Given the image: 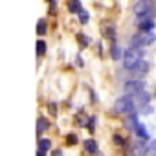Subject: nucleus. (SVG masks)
<instances>
[{
    "label": "nucleus",
    "mask_w": 156,
    "mask_h": 156,
    "mask_svg": "<svg viewBox=\"0 0 156 156\" xmlns=\"http://www.w3.org/2000/svg\"><path fill=\"white\" fill-rule=\"evenodd\" d=\"M156 41V35L152 31H138L132 39H130V44L132 48H143V46H149Z\"/></svg>",
    "instance_id": "1"
},
{
    "label": "nucleus",
    "mask_w": 156,
    "mask_h": 156,
    "mask_svg": "<svg viewBox=\"0 0 156 156\" xmlns=\"http://www.w3.org/2000/svg\"><path fill=\"white\" fill-rule=\"evenodd\" d=\"M141 61V50L140 48H129V50H125V53H123V66L127 68V70H132L138 62Z\"/></svg>",
    "instance_id": "2"
},
{
    "label": "nucleus",
    "mask_w": 156,
    "mask_h": 156,
    "mask_svg": "<svg viewBox=\"0 0 156 156\" xmlns=\"http://www.w3.org/2000/svg\"><path fill=\"white\" fill-rule=\"evenodd\" d=\"M152 6H154L152 0H140V2L134 4L132 11H134V15H138V19L140 17H152Z\"/></svg>",
    "instance_id": "3"
},
{
    "label": "nucleus",
    "mask_w": 156,
    "mask_h": 156,
    "mask_svg": "<svg viewBox=\"0 0 156 156\" xmlns=\"http://www.w3.org/2000/svg\"><path fill=\"white\" fill-rule=\"evenodd\" d=\"M134 107H136L134 98H132V96H123V98H119V99L116 101L114 110H116V112H121V114H129V112L134 110Z\"/></svg>",
    "instance_id": "4"
},
{
    "label": "nucleus",
    "mask_w": 156,
    "mask_h": 156,
    "mask_svg": "<svg viewBox=\"0 0 156 156\" xmlns=\"http://www.w3.org/2000/svg\"><path fill=\"white\" fill-rule=\"evenodd\" d=\"M123 88H125V94H127V96H136V94L143 92L147 87H145L143 81H140V79H132V81H127Z\"/></svg>",
    "instance_id": "5"
},
{
    "label": "nucleus",
    "mask_w": 156,
    "mask_h": 156,
    "mask_svg": "<svg viewBox=\"0 0 156 156\" xmlns=\"http://www.w3.org/2000/svg\"><path fill=\"white\" fill-rule=\"evenodd\" d=\"M130 152H132V156H147L149 147H147V143H145L143 140H138V141H134V143H132Z\"/></svg>",
    "instance_id": "6"
},
{
    "label": "nucleus",
    "mask_w": 156,
    "mask_h": 156,
    "mask_svg": "<svg viewBox=\"0 0 156 156\" xmlns=\"http://www.w3.org/2000/svg\"><path fill=\"white\" fill-rule=\"evenodd\" d=\"M136 28H138V31H151V30L154 28L152 17H140V19L136 20Z\"/></svg>",
    "instance_id": "7"
},
{
    "label": "nucleus",
    "mask_w": 156,
    "mask_h": 156,
    "mask_svg": "<svg viewBox=\"0 0 156 156\" xmlns=\"http://www.w3.org/2000/svg\"><path fill=\"white\" fill-rule=\"evenodd\" d=\"M132 98H134L136 107H143V108H147V103L151 101V94H149L147 90H143V92H140V94H136V96H132Z\"/></svg>",
    "instance_id": "8"
},
{
    "label": "nucleus",
    "mask_w": 156,
    "mask_h": 156,
    "mask_svg": "<svg viewBox=\"0 0 156 156\" xmlns=\"http://www.w3.org/2000/svg\"><path fill=\"white\" fill-rule=\"evenodd\" d=\"M101 33H103L105 39H108L112 44H116V30H114L112 24H103L101 26Z\"/></svg>",
    "instance_id": "9"
},
{
    "label": "nucleus",
    "mask_w": 156,
    "mask_h": 156,
    "mask_svg": "<svg viewBox=\"0 0 156 156\" xmlns=\"http://www.w3.org/2000/svg\"><path fill=\"white\" fill-rule=\"evenodd\" d=\"M130 72H132V75H134V77H143V75L149 72V62H145V61H140V62H138V64H136V66H134Z\"/></svg>",
    "instance_id": "10"
},
{
    "label": "nucleus",
    "mask_w": 156,
    "mask_h": 156,
    "mask_svg": "<svg viewBox=\"0 0 156 156\" xmlns=\"http://www.w3.org/2000/svg\"><path fill=\"white\" fill-rule=\"evenodd\" d=\"M68 9H70L72 13H77V15H79V13L83 11V8H81V2H79V0H68Z\"/></svg>",
    "instance_id": "11"
},
{
    "label": "nucleus",
    "mask_w": 156,
    "mask_h": 156,
    "mask_svg": "<svg viewBox=\"0 0 156 156\" xmlns=\"http://www.w3.org/2000/svg\"><path fill=\"white\" fill-rule=\"evenodd\" d=\"M138 125H140V123H138L136 114H130V116L125 119V127H127V129H134V130H136V129H138Z\"/></svg>",
    "instance_id": "12"
},
{
    "label": "nucleus",
    "mask_w": 156,
    "mask_h": 156,
    "mask_svg": "<svg viewBox=\"0 0 156 156\" xmlns=\"http://www.w3.org/2000/svg\"><path fill=\"white\" fill-rule=\"evenodd\" d=\"M85 149H87V152H90V154H98V143H96L94 140H87V141H85Z\"/></svg>",
    "instance_id": "13"
},
{
    "label": "nucleus",
    "mask_w": 156,
    "mask_h": 156,
    "mask_svg": "<svg viewBox=\"0 0 156 156\" xmlns=\"http://www.w3.org/2000/svg\"><path fill=\"white\" fill-rule=\"evenodd\" d=\"M48 127H50V123H48L44 118H39V119H37V134H42Z\"/></svg>",
    "instance_id": "14"
},
{
    "label": "nucleus",
    "mask_w": 156,
    "mask_h": 156,
    "mask_svg": "<svg viewBox=\"0 0 156 156\" xmlns=\"http://www.w3.org/2000/svg\"><path fill=\"white\" fill-rule=\"evenodd\" d=\"M121 55H123V53H121V48H119L118 44H112V48H110V57L118 61V59H121Z\"/></svg>",
    "instance_id": "15"
},
{
    "label": "nucleus",
    "mask_w": 156,
    "mask_h": 156,
    "mask_svg": "<svg viewBox=\"0 0 156 156\" xmlns=\"http://www.w3.org/2000/svg\"><path fill=\"white\" fill-rule=\"evenodd\" d=\"M77 42H79L81 48H87V46L90 44V39H88L87 35H83V33H77Z\"/></svg>",
    "instance_id": "16"
},
{
    "label": "nucleus",
    "mask_w": 156,
    "mask_h": 156,
    "mask_svg": "<svg viewBox=\"0 0 156 156\" xmlns=\"http://www.w3.org/2000/svg\"><path fill=\"white\" fill-rule=\"evenodd\" d=\"M50 147H51V141L50 140H39V151H50Z\"/></svg>",
    "instance_id": "17"
},
{
    "label": "nucleus",
    "mask_w": 156,
    "mask_h": 156,
    "mask_svg": "<svg viewBox=\"0 0 156 156\" xmlns=\"http://www.w3.org/2000/svg\"><path fill=\"white\" fill-rule=\"evenodd\" d=\"M44 53H46V42H44V41H39V42H37V55L42 57Z\"/></svg>",
    "instance_id": "18"
},
{
    "label": "nucleus",
    "mask_w": 156,
    "mask_h": 156,
    "mask_svg": "<svg viewBox=\"0 0 156 156\" xmlns=\"http://www.w3.org/2000/svg\"><path fill=\"white\" fill-rule=\"evenodd\" d=\"M136 132H138V136H140L141 140H147V138H149V132H147V129H145L143 125H138Z\"/></svg>",
    "instance_id": "19"
},
{
    "label": "nucleus",
    "mask_w": 156,
    "mask_h": 156,
    "mask_svg": "<svg viewBox=\"0 0 156 156\" xmlns=\"http://www.w3.org/2000/svg\"><path fill=\"white\" fill-rule=\"evenodd\" d=\"M44 33H46V22L39 20L37 22V35H44Z\"/></svg>",
    "instance_id": "20"
},
{
    "label": "nucleus",
    "mask_w": 156,
    "mask_h": 156,
    "mask_svg": "<svg viewBox=\"0 0 156 156\" xmlns=\"http://www.w3.org/2000/svg\"><path fill=\"white\" fill-rule=\"evenodd\" d=\"M88 19H90V15H88L87 11H81V13H79V20H81V24H87Z\"/></svg>",
    "instance_id": "21"
},
{
    "label": "nucleus",
    "mask_w": 156,
    "mask_h": 156,
    "mask_svg": "<svg viewBox=\"0 0 156 156\" xmlns=\"http://www.w3.org/2000/svg\"><path fill=\"white\" fill-rule=\"evenodd\" d=\"M66 143H68V145H75V143H77V136H75V134H68V136H66Z\"/></svg>",
    "instance_id": "22"
},
{
    "label": "nucleus",
    "mask_w": 156,
    "mask_h": 156,
    "mask_svg": "<svg viewBox=\"0 0 156 156\" xmlns=\"http://www.w3.org/2000/svg\"><path fill=\"white\" fill-rule=\"evenodd\" d=\"M114 141H116V143H121V145H123V138H121V136H118V134L114 136Z\"/></svg>",
    "instance_id": "23"
},
{
    "label": "nucleus",
    "mask_w": 156,
    "mask_h": 156,
    "mask_svg": "<svg viewBox=\"0 0 156 156\" xmlns=\"http://www.w3.org/2000/svg\"><path fill=\"white\" fill-rule=\"evenodd\" d=\"M37 156H46V151H39V152H37Z\"/></svg>",
    "instance_id": "24"
},
{
    "label": "nucleus",
    "mask_w": 156,
    "mask_h": 156,
    "mask_svg": "<svg viewBox=\"0 0 156 156\" xmlns=\"http://www.w3.org/2000/svg\"><path fill=\"white\" fill-rule=\"evenodd\" d=\"M53 156H62V154H61V151H53Z\"/></svg>",
    "instance_id": "25"
},
{
    "label": "nucleus",
    "mask_w": 156,
    "mask_h": 156,
    "mask_svg": "<svg viewBox=\"0 0 156 156\" xmlns=\"http://www.w3.org/2000/svg\"><path fill=\"white\" fill-rule=\"evenodd\" d=\"M50 4H51V6H53V4H55V0H50Z\"/></svg>",
    "instance_id": "26"
},
{
    "label": "nucleus",
    "mask_w": 156,
    "mask_h": 156,
    "mask_svg": "<svg viewBox=\"0 0 156 156\" xmlns=\"http://www.w3.org/2000/svg\"><path fill=\"white\" fill-rule=\"evenodd\" d=\"M96 156H101V154H96Z\"/></svg>",
    "instance_id": "27"
}]
</instances>
